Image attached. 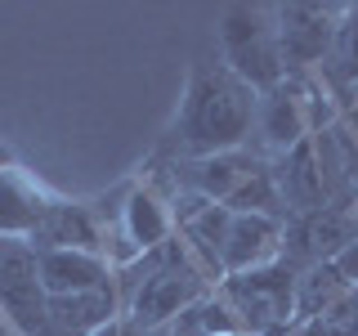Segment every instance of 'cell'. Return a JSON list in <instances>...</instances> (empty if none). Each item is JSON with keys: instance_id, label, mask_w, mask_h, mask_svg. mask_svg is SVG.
I'll return each instance as SVG.
<instances>
[{"instance_id": "1", "label": "cell", "mask_w": 358, "mask_h": 336, "mask_svg": "<svg viewBox=\"0 0 358 336\" xmlns=\"http://www.w3.org/2000/svg\"><path fill=\"white\" fill-rule=\"evenodd\" d=\"M255 112H260V94L224 59L220 63L206 59L188 76L179 121H175V144L184 157L238 153L255 134Z\"/></svg>"}, {"instance_id": "2", "label": "cell", "mask_w": 358, "mask_h": 336, "mask_svg": "<svg viewBox=\"0 0 358 336\" xmlns=\"http://www.w3.org/2000/svg\"><path fill=\"white\" fill-rule=\"evenodd\" d=\"M220 296L251 336H287L296 328V269L287 260L220 278Z\"/></svg>"}, {"instance_id": "3", "label": "cell", "mask_w": 358, "mask_h": 336, "mask_svg": "<svg viewBox=\"0 0 358 336\" xmlns=\"http://www.w3.org/2000/svg\"><path fill=\"white\" fill-rule=\"evenodd\" d=\"M220 45H224V63H229L255 94H268V90H278L287 81V63H282L278 31H273V9H255V5L224 9Z\"/></svg>"}, {"instance_id": "4", "label": "cell", "mask_w": 358, "mask_h": 336, "mask_svg": "<svg viewBox=\"0 0 358 336\" xmlns=\"http://www.w3.org/2000/svg\"><path fill=\"white\" fill-rule=\"evenodd\" d=\"M0 314L22 332L41 336L50 328V296L41 287V255L27 238H0Z\"/></svg>"}, {"instance_id": "5", "label": "cell", "mask_w": 358, "mask_h": 336, "mask_svg": "<svg viewBox=\"0 0 358 336\" xmlns=\"http://www.w3.org/2000/svg\"><path fill=\"white\" fill-rule=\"evenodd\" d=\"M309 99H318V85L300 81V76H287L278 90L260 94V112H255V139H260V148L255 153H260L264 162L291 153L296 144H305L309 134L322 126V121L313 117Z\"/></svg>"}, {"instance_id": "6", "label": "cell", "mask_w": 358, "mask_h": 336, "mask_svg": "<svg viewBox=\"0 0 358 336\" xmlns=\"http://www.w3.org/2000/svg\"><path fill=\"white\" fill-rule=\"evenodd\" d=\"M341 14L345 5H278L273 9V31H278L287 76H305L313 67H322Z\"/></svg>"}, {"instance_id": "7", "label": "cell", "mask_w": 358, "mask_h": 336, "mask_svg": "<svg viewBox=\"0 0 358 336\" xmlns=\"http://www.w3.org/2000/svg\"><path fill=\"white\" fill-rule=\"evenodd\" d=\"M358 238V216L341 206H318L309 216H291L282 224V255L291 269H313V265H331L341 260V251Z\"/></svg>"}, {"instance_id": "8", "label": "cell", "mask_w": 358, "mask_h": 336, "mask_svg": "<svg viewBox=\"0 0 358 336\" xmlns=\"http://www.w3.org/2000/svg\"><path fill=\"white\" fill-rule=\"evenodd\" d=\"M264 166L268 162L255 148H238V153H215V157H184V162L175 166V179H179L184 193L224 206V202L238 193L255 171H264Z\"/></svg>"}, {"instance_id": "9", "label": "cell", "mask_w": 358, "mask_h": 336, "mask_svg": "<svg viewBox=\"0 0 358 336\" xmlns=\"http://www.w3.org/2000/svg\"><path fill=\"white\" fill-rule=\"evenodd\" d=\"M309 144H313V162H318V175H322L327 206L358 211V139L331 117L309 134Z\"/></svg>"}, {"instance_id": "10", "label": "cell", "mask_w": 358, "mask_h": 336, "mask_svg": "<svg viewBox=\"0 0 358 336\" xmlns=\"http://www.w3.org/2000/svg\"><path fill=\"white\" fill-rule=\"evenodd\" d=\"M31 251H99L108 255V242H103V229H99L94 211L85 202H67V197H50L41 224L31 229Z\"/></svg>"}, {"instance_id": "11", "label": "cell", "mask_w": 358, "mask_h": 336, "mask_svg": "<svg viewBox=\"0 0 358 336\" xmlns=\"http://www.w3.org/2000/svg\"><path fill=\"white\" fill-rule=\"evenodd\" d=\"M282 224L287 220H273V216H233L229 238H224V278L273 265L282 255Z\"/></svg>"}, {"instance_id": "12", "label": "cell", "mask_w": 358, "mask_h": 336, "mask_svg": "<svg viewBox=\"0 0 358 336\" xmlns=\"http://www.w3.org/2000/svg\"><path fill=\"white\" fill-rule=\"evenodd\" d=\"M121 287L117 278L103 287H90V291H76V296H50V328L59 332H72V336H94L103 332L108 323L121 318Z\"/></svg>"}, {"instance_id": "13", "label": "cell", "mask_w": 358, "mask_h": 336, "mask_svg": "<svg viewBox=\"0 0 358 336\" xmlns=\"http://www.w3.org/2000/svg\"><path fill=\"white\" fill-rule=\"evenodd\" d=\"M54 193H45L41 179L27 175L18 162L0 166V238H31Z\"/></svg>"}, {"instance_id": "14", "label": "cell", "mask_w": 358, "mask_h": 336, "mask_svg": "<svg viewBox=\"0 0 358 336\" xmlns=\"http://www.w3.org/2000/svg\"><path fill=\"white\" fill-rule=\"evenodd\" d=\"M273 171V184H278V197L287 206V220L291 216H309V211L327 206V193H322V175H318V162H313V144H296L291 153L273 157L268 162Z\"/></svg>"}, {"instance_id": "15", "label": "cell", "mask_w": 358, "mask_h": 336, "mask_svg": "<svg viewBox=\"0 0 358 336\" xmlns=\"http://www.w3.org/2000/svg\"><path fill=\"white\" fill-rule=\"evenodd\" d=\"M121 229L130 238V260L152 251V246H162V242H171L175 238V202L162 197L152 184L130 188L126 206H121Z\"/></svg>"}, {"instance_id": "16", "label": "cell", "mask_w": 358, "mask_h": 336, "mask_svg": "<svg viewBox=\"0 0 358 336\" xmlns=\"http://www.w3.org/2000/svg\"><path fill=\"white\" fill-rule=\"evenodd\" d=\"M112 283V265L99 251H41L45 296H76V291Z\"/></svg>"}, {"instance_id": "17", "label": "cell", "mask_w": 358, "mask_h": 336, "mask_svg": "<svg viewBox=\"0 0 358 336\" xmlns=\"http://www.w3.org/2000/svg\"><path fill=\"white\" fill-rule=\"evenodd\" d=\"M229 220H233V211L215 206V202H206L201 211L179 220V242L188 246V255H193L210 278H224V238H229Z\"/></svg>"}, {"instance_id": "18", "label": "cell", "mask_w": 358, "mask_h": 336, "mask_svg": "<svg viewBox=\"0 0 358 336\" xmlns=\"http://www.w3.org/2000/svg\"><path fill=\"white\" fill-rule=\"evenodd\" d=\"M350 283H345V274L331 265H313V269H300L296 274V328L309 318H318V314H327L331 305H341L345 296H350Z\"/></svg>"}, {"instance_id": "19", "label": "cell", "mask_w": 358, "mask_h": 336, "mask_svg": "<svg viewBox=\"0 0 358 336\" xmlns=\"http://www.w3.org/2000/svg\"><path fill=\"white\" fill-rule=\"evenodd\" d=\"M318 72H322V85L331 94L358 85V5H345L341 22H336V36H331V50H327Z\"/></svg>"}, {"instance_id": "20", "label": "cell", "mask_w": 358, "mask_h": 336, "mask_svg": "<svg viewBox=\"0 0 358 336\" xmlns=\"http://www.w3.org/2000/svg\"><path fill=\"white\" fill-rule=\"evenodd\" d=\"M291 332L296 336H358V291H350L341 305H331L327 314H318V318L300 323Z\"/></svg>"}, {"instance_id": "21", "label": "cell", "mask_w": 358, "mask_h": 336, "mask_svg": "<svg viewBox=\"0 0 358 336\" xmlns=\"http://www.w3.org/2000/svg\"><path fill=\"white\" fill-rule=\"evenodd\" d=\"M336 269H341V274H345V283H350V287L358 291V238H354V242L341 251V260H336Z\"/></svg>"}, {"instance_id": "22", "label": "cell", "mask_w": 358, "mask_h": 336, "mask_svg": "<svg viewBox=\"0 0 358 336\" xmlns=\"http://www.w3.org/2000/svg\"><path fill=\"white\" fill-rule=\"evenodd\" d=\"M94 336H143V332H139V328H134V323L126 318V314H121V318H117V323H108V328H103V332H94Z\"/></svg>"}, {"instance_id": "23", "label": "cell", "mask_w": 358, "mask_h": 336, "mask_svg": "<svg viewBox=\"0 0 358 336\" xmlns=\"http://www.w3.org/2000/svg\"><path fill=\"white\" fill-rule=\"evenodd\" d=\"M9 162H14V157H9V148H5V144H0V166H9Z\"/></svg>"}, {"instance_id": "24", "label": "cell", "mask_w": 358, "mask_h": 336, "mask_svg": "<svg viewBox=\"0 0 358 336\" xmlns=\"http://www.w3.org/2000/svg\"><path fill=\"white\" fill-rule=\"evenodd\" d=\"M41 336H72V332H59V328H45Z\"/></svg>"}, {"instance_id": "25", "label": "cell", "mask_w": 358, "mask_h": 336, "mask_svg": "<svg viewBox=\"0 0 358 336\" xmlns=\"http://www.w3.org/2000/svg\"><path fill=\"white\" fill-rule=\"evenodd\" d=\"M152 336H175V332H171V328H162V332H152Z\"/></svg>"}]
</instances>
